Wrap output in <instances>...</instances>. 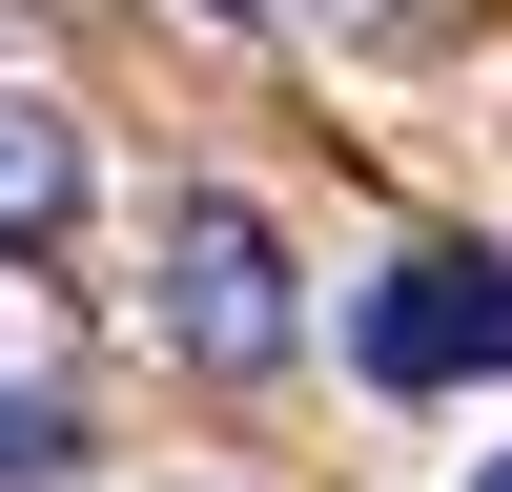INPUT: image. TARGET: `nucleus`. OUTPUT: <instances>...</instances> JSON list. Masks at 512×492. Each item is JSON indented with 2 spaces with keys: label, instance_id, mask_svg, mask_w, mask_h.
Returning a JSON list of instances; mask_svg holds the SVG:
<instances>
[{
  "label": "nucleus",
  "instance_id": "obj_2",
  "mask_svg": "<svg viewBox=\"0 0 512 492\" xmlns=\"http://www.w3.org/2000/svg\"><path fill=\"white\" fill-rule=\"evenodd\" d=\"M349 369L369 390H472V369H512V267L492 246H410V267L349 308Z\"/></svg>",
  "mask_w": 512,
  "mask_h": 492
},
{
  "label": "nucleus",
  "instance_id": "obj_4",
  "mask_svg": "<svg viewBox=\"0 0 512 492\" xmlns=\"http://www.w3.org/2000/svg\"><path fill=\"white\" fill-rule=\"evenodd\" d=\"M21 267V246H0ZM0 390H41V287H0Z\"/></svg>",
  "mask_w": 512,
  "mask_h": 492
},
{
  "label": "nucleus",
  "instance_id": "obj_6",
  "mask_svg": "<svg viewBox=\"0 0 512 492\" xmlns=\"http://www.w3.org/2000/svg\"><path fill=\"white\" fill-rule=\"evenodd\" d=\"M451 492H512V451H472V472H451Z\"/></svg>",
  "mask_w": 512,
  "mask_h": 492
},
{
  "label": "nucleus",
  "instance_id": "obj_1",
  "mask_svg": "<svg viewBox=\"0 0 512 492\" xmlns=\"http://www.w3.org/2000/svg\"><path fill=\"white\" fill-rule=\"evenodd\" d=\"M144 328L205 369V390H267V369L308 349V267H287V226H267L246 185H185V205L144 226Z\"/></svg>",
  "mask_w": 512,
  "mask_h": 492
},
{
  "label": "nucleus",
  "instance_id": "obj_3",
  "mask_svg": "<svg viewBox=\"0 0 512 492\" xmlns=\"http://www.w3.org/2000/svg\"><path fill=\"white\" fill-rule=\"evenodd\" d=\"M82 185H103V164H82V123L41 103V82H0V246H21V267L82 226Z\"/></svg>",
  "mask_w": 512,
  "mask_h": 492
},
{
  "label": "nucleus",
  "instance_id": "obj_5",
  "mask_svg": "<svg viewBox=\"0 0 512 492\" xmlns=\"http://www.w3.org/2000/svg\"><path fill=\"white\" fill-rule=\"evenodd\" d=\"M185 21H226V41H267V0H185Z\"/></svg>",
  "mask_w": 512,
  "mask_h": 492
},
{
  "label": "nucleus",
  "instance_id": "obj_7",
  "mask_svg": "<svg viewBox=\"0 0 512 492\" xmlns=\"http://www.w3.org/2000/svg\"><path fill=\"white\" fill-rule=\"evenodd\" d=\"M164 492H205V472H164Z\"/></svg>",
  "mask_w": 512,
  "mask_h": 492
}]
</instances>
